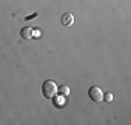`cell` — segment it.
Returning <instances> with one entry per match:
<instances>
[{"instance_id": "cell-3", "label": "cell", "mask_w": 131, "mask_h": 125, "mask_svg": "<svg viewBox=\"0 0 131 125\" xmlns=\"http://www.w3.org/2000/svg\"><path fill=\"white\" fill-rule=\"evenodd\" d=\"M61 24H63L64 27H71V25L74 24L73 14H70V12H66V14H63V17H61Z\"/></svg>"}, {"instance_id": "cell-6", "label": "cell", "mask_w": 131, "mask_h": 125, "mask_svg": "<svg viewBox=\"0 0 131 125\" xmlns=\"http://www.w3.org/2000/svg\"><path fill=\"white\" fill-rule=\"evenodd\" d=\"M103 100H105V102H109V103H110L112 100H113V95H112L110 92H109V93H105V95H103Z\"/></svg>"}, {"instance_id": "cell-2", "label": "cell", "mask_w": 131, "mask_h": 125, "mask_svg": "<svg viewBox=\"0 0 131 125\" xmlns=\"http://www.w3.org/2000/svg\"><path fill=\"white\" fill-rule=\"evenodd\" d=\"M88 95H89V97L96 103L103 100V92H102V89L99 86H91L88 90Z\"/></svg>"}, {"instance_id": "cell-7", "label": "cell", "mask_w": 131, "mask_h": 125, "mask_svg": "<svg viewBox=\"0 0 131 125\" xmlns=\"http://www.w3.org/2000/svg\"><path fill=\"white\" fill-rule=\"evenodd\" d=\"M34 36H35V38H39V36H40V31H39V29H34Z\"/></svg>"}, {"instance_id": "cell-1", "label": "cell", "mask_w": 131, "mask_h": 125, "mask_svg": "<svg viewBox=\"0 0 131 125\" xmlns=\"http://www.w3.org/2000/svg\"><path fill=\"white\" fill-rule=\"evenodd\" d=\"M59 93V86L53 81H45L42 85V95L46 99H54V96Z\"/></svg>"}, {"instance_id": "cell-4", "label": "cell", "mask_w": 131, "mask_h": 125, "mask_svg": "<svg viewBox=\"0 0 131 125\" xmlns=\"http://www.w3.org/2000/svg\"><path fill=\"white\" fill-rule=\"evenodd\" d=\"M21 38H24V39H31V38H34V29L31 27H25L21 29Z\"/></svg>"}, {"instance_id": "cell-5", "label": "cell", "mask_w": 131, "mask_h": 125, "mask_svg": "<svg viewBox=\"0 0 131 125\" xmlns=\"http://www.w3.org/2000/svg\"><path fill=\"white\" fill-rule=\"evenodd\" d=\"M59 93H60L63 97H66V96H68L70 95V88H68L67 85H63V86H60L59 88Z\"/></svg>"}]
</instances>
